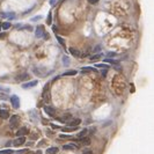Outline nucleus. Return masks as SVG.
Returning a JSON list of instances; mask_svg holds the SVG:
<instances>
[{
    "instance_id": "9b49d317",
    "label": "nucleus",
    "mask_w": 154,
    "mask_h": 154,
    "mask_svg": "<svg viewBox=\"0 0 154 154\" xmlns=\"http://www.w3.org/2000/svg\"><path fill=\"white\" fill-rule=\"evenodd\" d=\"M79 139H80L81 144H82V145H85V146H87V145L90 144V139H89L88 137H86V136H85V137H82V138H79Z\"/></svg>"
},
{
    "instance_id": "c9c22d12",
    "label": "nucleus",
    "mask_w": 154,
    "mask_h": 154,
    "mask_svg": "<svg viewBox=\"0 0 154 154\" xmlns=\"http://www.w3.org/2000/svg\"><path fill=\"white\" fill-rule=\"evenodd\" d=\"M110 56H115V53H113V52H109V53H108V57H110Z\"/></svg>"
},
{
    "instance_id": "58836bf2",
    "label": "nucleus",
    "mask_w": 154,
    "mask_h": 154,
    "mask_svg": "<svg viewBox=\"0 0 154 154\" xmlns=\"http://www.w3.org/2000/svg\"><path fill=\"white\" fill-rule=\"evenodd\" d=\"M20 154H21V153H20Z\"/></svg>"
},
{
    "instance_id": "f3484780",
    "label": "nucleus",
    "mask_w": 154,
    "mask_h": 154,
    "mask_svg": "<svg viewBox=\"0 0 154 154\" xmlns=\"http://www.w3.org/2000/svg\"><path fill=\"white\" fill-rule=\"evenodd\" d=\"M47 153H49V154H57V153H58V148H57V147H50V148H47Z\"/></svg>"
},
{
    "instance_id": "b1692460",
    "label": "nucleus",
    "mask_w": 154,
    "mask_h": 154,
    "mask_svg": "<svg viewBox=\"0 0 154 154\" xmlns=\"http://www.w3.org/2000/svg\"><path fill=\"white\" fill-rule=\"evenodd\" d=\"M82 154H93V151L92 149H83Z\"/></svg>"
},
{
    "instance_id": "5701e85b",
    "label": "nucleus",
    "mask_w": 154,
    "mask_h": 154,
    "mask_svg": "<svg viewBox=\"0 0 154 154\" xmlns=\"http://www.w3.org/2000/svg\"><path fill=\"white\" fill-rule=\"evenodd\" d=\"M5 16H6L7 19H14V18H15V14H13V13H9V14H5Z\"/></svg>"
},
{
    "instance_id": "423d86ee",
    "label": "nucleus",
    "mask_w": 154,
    "mask_h": 154,
    "mask_svg": "<svg viewBox=\"0 0 154 154\" xmlns=\"http://www.w3.org/2000/svg\"><path fill=\"white\" fill-rule=\"evenodd\" d=\"M37 83H38V81H37V80L29 81V82H26V83H23V85H22V88H24V89H28V88L35 87V86H36Z\"/></svg>"
},
{
    "instance_id": "2eb2a0df",
    "label": "nucleus",
    "mask_w": 154,
    "mask_h": 154,
    "mask_svg": "<svg viewBox=\"0 0 154 154\" xmlns=\"http://www.w3.org/2000/svg\"><path fill=\"white\" fill-rule=\"evenodd\" d=\"M94 71H96L94 67H82V68H81V72H82V73H87V72H94Z\"/></svg>"
},
{
    "instance_id": "412c9836",
    "label": "nucleus",
    "mask_w": 154,
    "mask_h": 154,
    "mask_svg": "<svg viewBox=\"0 0 154 154\" xmlns=\"http://www.w3.org/2000/svg\"><path fill=\"white\" fill-rule=\"evenodd\" d=\"M106 61H107V63H110V64H114V65H117V64H118V61L117 60H115V59H110V58H107Z\"/></svg>"
},
{
    "instance_id": "4468645a",
    "label": "nucleus",
    "mask_w": 154,
    "mask_h": 154,
    "mask_svg": "<svg viewBox=\"0 0 154 154\" xmlns=\"http://www.w3.org/2000/svg\"><path fill=\"white\" fill-rule=\"evenodd\" d=\"M78 73L75 70H71V71H67V72H64L63 73V75L64 77H71V75H75V74Z\"/></svg>"
},
{
    "instance_id": "bb28decb",
    "label": "nucleus",
    "mask_w": 154,
    "mask_h": 154,
    "mask_svg": "<svg viewBox=\"0 0 154 154\" xmlns=\"http://www.w3.org/2000/svg\"><path fill=\"white\" fill-rule=\"evenodd\" d=\"M0 100H7V96L5 95V94H0Z\"/></svg>"
},
{
    "instance_id": "4c0bfd02",
    "label": "nucleus",
    "mask_w": 154,
    "mask_h": 154,
    "mask_svg": "<svg viewBox=\"0 0 154 154\" xmlns=\"http://www.w3.org/2000/svg\"><path fill=\"white\" fill-rule=\"evenodd\" d=\"M0 30H1V24H0Z\"/></svg>"
},
{
    "instance_id": "f257e3e1",
    "label": "nucleus",
    "mask_w": 154,
    "mask_h": 154,
    "mask_svg": "<svg viewBox=\"0 0 154 154\" xmlns=\"http://www.w3.org/2000/svg\"><path fill=\"white\" fill-rule=\"evenodd\" d=\"M11 103H12L13 108H15V109H19L20 108V99L16 95H12L11 96Z\"/></svg>"
},
{
    "instance_id": "393cba45",
    "label": "nucleus",
    "mask_w": 154,
    "mask_h": 154,
    "mask_svg": "<svg viewBox=\"0 0 154 154\" xmlns=\"http://www.w3.org/2000/svg\"><path fill=\"white\" fill-rule=\"evenodd\" d=\"M57 40H58V42H59V43H60L61 45H64V44H65V42H64V40H63V38H61L60 36H57Z\"/></svg>"
},
{
    "instance_id": "7c9ffc66",
    "label": "nucleus",
    "mask_w": 154,
    "mask_h": 154,
    "mask_svg": "<svg viewBox=\"0 0 154 154\" xmlns=\"http://www.w3.org/2000/svg\"><path fill=\"white\" fill-rule=\"evenodd\" d=\"M96 66L97 67H103V68H107V65H104V64H97V65H96Z\"/></svg>"
},
{
    "instance_id": "2f4dec72",
    "label": "nucleus",
    "mask_w": 154,
    "mask_h": 154,
    "mask_svg": "<svg viewBox=\"0 0 154 154\" xmlns=\"http://www.w3.org/2000/svg\"><path fill=\"white\" fill-rule=\"evenodd\" d=\"M47 23H51V13H49L47 15Z\"/></svg>"
},
{
    "instance_id": "7ed1b4c3",
    "label": "nucleus",
    "mask_w": 154,
    "mask_h": 154,
    "mask_svg": "<svg viewBox=\"0 0 154 154\" xmlns=\"http://www.w3.org/2000/svg\"><path fill=\"white\" fill-rule=\"evenodd\" d=\"M24 142H26V137L23 136V137H18V138L13 141V145L14 146H21V145H23Z\"/></svg>"
},
{
    "instance_id": "9d476101",
    "label": "nucleus",
    "mask_w": 154,
    "mask_h": 154,
    "mask_svg": "<svg viewBox=\"0 0 154 154\" xmlns=\"http://www.w3.org/2000/svg\"><path fill=\"white\" fill-rule=\"evenodd\" d=\"M29 79V74L28 73H23L19 75V77H16V80L18 81H24V80H28Z\"/></svg>"
},
{
    "instance_id": "cd10ccee",
    "label": "nucleus",
    "mask_w": 154,
    "mask_h": 154,
    "mask_svg": "<svg viewBox=\"0 0 154 154\" xmlns=\"http://www.w3.org/2000/svg\"><path fill=\"white\" fill-rule=\"evenodd\" d=\"M63 63H65V65H68V59H67V57H64V58H63Z\"/></svg>"
},
{
    "instance_id": "a878e982",
    "label": "nucleus",
    "mask_w": 154,
    "mask_h": 154,
    "mask_svg": "<svg viewBox=\"0 0 154 154\" xmlns=\"http://www.w3.org/2000/svg\"><path fill=\"white\" fill-rule=\"evenodd\" d=\"M59 138H60V139H68V138H71V137H70V136H67V134H60V136H59Z\"/></svg>"
},
{
    "instance_id": "39448f33",
    "label": "nucleus",
    "mask_w": 154,
    "mask_h": 154,
    "mask_svg": "<svg viewBox=\"0 0 154 154\" xmlns=\"http://www.w3.org/2000/svg\"><path fill=\"white\" fill-rule=\"evenodd\" d=\"M44 111L47 113L49 116H51V117H53L54 115H56V110H54L53 107H49V106H45L44 107Z\"/></svg>"
},
{
    "instance_id": "6ab92c4d",
    "label": "nucleus",
    "mask_w": 154,
    "mask_h": 154,
    "mask_svg": "<svg viewBox=\"0 0 154 154\" xmlns=\"http://www.w3.org/2000/svg\"><path fill=\"white\" fill-rule=\"evenodd\" d=\"M87 133V129H83V130H81L80 132L78 133V138H82V137H85Z\"/></svg>"
},
{
    "instance_id": "f03ea898",
    "label": "nucleus",
    "mask_w": 154,
    "mask_h": 154,
    "mask_svg": "<svg viewBox=\"0 0 154 154\" xmlns=\"http://www.w3.org/2000/svg\"><path fill=\"white\" fill-rule=\"evenodd\" d=\"M35 36H36L37 38H42V37H44V36H45V33H44V28H43V26H38V27L36 28Z\"/></svg>"
},
{
    "instance_id": "20e7f679",
    "label": "nucleus",
    "mask_w": 154,
    "mask_h": 154,
    "mask_svg": "<svg viewBox=\"0 0 154 154\" xmlns=\"http://www.w3.org/2000/svg\"><path fill=\"white\" fill-rule=\"evenodd\" d=\"M29 133V130H28V127H21L18 130V132H16V136L18 137H23V136H26V134Z\"/></svg>"
},
{
    "instance_id": "e433bc0d",
    "label": "nucleus",
    "mask_w": 154,
    "mask_h": 154,
    "mask_svg": "<svg viewBox=\"0 0 154 154\" xmlns=\"http://www.w3.org/2000/svg\"><path fill=\"white\" fill-rule=\"evenodd\" d=\"M52 29H53V31H57V27H56V26H53V27H52Z\"/></svg>"
},
{
    "instance_id": "1a4fd4ad",
    "label": "nucleus",
    "mask_w": 154,
    "mask_h": 154,
    "mask_svg": "<svg viewBox=\"0 0 154 154\" xmlns=\"http://www.w3.org/2000/svg\"><path fill=\"white\" fill-rule=\"evenodd\" d=\"M70 52H71V54H73L74 57H77V58H80V51L79 50H77V49H74V47H70Z\"/></svg>"
},
{
    "instance_id": "0eeeda50",
    "label": "nucleus",
    "mask_w": 154,
    "mask_h": 154,
    "mask_svg": "<svg viewBox=\"0 0 154 154\" xmlns=\"http://www.w3.org/2000/svg\"><path fill=\"white\" fill-rule=\"evenodd\" d=\"M18 121H19V116H18V115L11 116V117H9V125H11L12 127L15 126V124L18 123Z\"/></svg>"
},
{
    "instance_id": "c756f323",
    "label": "nucleus",
    "mask_w": 154,
    "mask_h": 154,
    "mask_svg": "<svg viewBox=\"0 0 154 154\" xmlns=\"http://www.w3.org/2000/svg\"><path fill=\"white\" fill-rule=\"evenodd\" d=\"M40 19H42V16H41V15H38V16H34L31 20H33V21H37V20H40Z\"/></svg>"
},
{
    "instance_id": "c85d7f7f",
    "label": "nucleus",
    "mask_w": 154,
    "mask_h": 154,
    "mask_svg": "<svg viewBox=\"0 0 154 154\" xmlns=\"http://www.w3.org/2000/svg\"><path fill=\"white\" fill-rule=\"evenodd\" d=\"M87 1L89 2V4H97L100 0H87Z\"/></svg>"
},
{
    "instance_id": "6e6552de",
    "label": "nucleus",
    "mask_w": 154,
    "mask_h": 154,
    "mask_svg": "<svg viewBox=\"0 0 154 154\" xmlns=\"http://www.w3.org/2000/svg\"><path fill=\"white\" fill-rule=\"evenodd\" d=\"M80 123H81V121L79 119V118H74V119H72V121L67 122V125H70V126H78Z\"/></svg>"
},
{
    "instance_id": "ddd939ff",
    "label": "nucleus",
    "mask_w": 154,
    "mask_h": 154,
    "mask_svg": "<svg viewBox=\"0 0 154 154\" xmlns=\"http://www.w3.org/2000/svg\"><path fill=\"white\" fill-rule=\"evenodd\" d=\"M78 129V126H68V127H63L61 131L63 132H72V131H75Z\"/></svg>"
},
{
    "instance_id": "473e14b6",
    "label": "nucleus",
    "mask_w": 154,
    "mask_h": 154,
    "mask_svg": "<svg viewBox=\"0 0 154 154\" xmlns=\"http://www.w3.org/2000/svg\"><path fill=\"white\" fill-rule=\"evenodd\" d=\"M56 2H57V0H50V5H51V6H53Z\"/></svg>"
},
{
    "instance_id": "aec40b11",
    "label": "nucleus",
    "mask_w": 154,
    "mask_h": 154,
    "mask_svg": "<svg viewBox=\"0 0 154 154\" xmlns=\"http://www.w3.org/2000/svg\"><path fill=\"white\" fill-rule=\"evenodd\" d=\"M1 28H2L4 30H7V29L11 28V23H9V22H4V23L1 24Z\"/></svg>"
},
{
    "instance_id": "72a5a7b5",
    "label": "nucleus",
    "mask_w": 154,
    "mask_h": 154,
    "mask_svg": "<svg viewBox=\"0 0 154 154\" xmlns=\"http://www.w3.org/2000/svg\"><path fill=\"white\" fill-rule=\"evenodd\" d=\"M101 49H102V47H101V45H97V47H95V50H94V51H99V50H101Z\"/></svg>"
},
{
    "instance_id": "f704fd0d",
    "label": "nucleus",
    "mask_w": 154,
    "mask_h": 154,
    "mask_svg": "<svg viewBox=\"0 0 154 154\" xmlns=\"http://www.w3.org/2000/svg\"><path fill=\"white\" fill-rule=\"evenodd\" d=\"M5 36H6V34H5V33L0 34V38H2V37H5Z\"/></svg>"
},
{
    "instance_id": "a211bd4d",
    "label": "nucleus",
    "mask_w": 154,
    "mask_h": 154,
    "mask_svg": "<svg viewBox=\"0 0 154 154\" xmlns=\"http://www.w3.org/2000/svg\"><path fill=\"white\" fill-rule=\"evenodd\" d=\"M101 57H102V54H100V53L94 54L93 57H90V60H92V61H96V60H99V59H101Z\"/></svg>"
},
{
    "instance_id": "dca6fc26",
    "label": "nucleus",
    "mask_w": 154,
    "mask_h": 154,
    "mask_svg": "<svg viewBox=\"0 0 154 154\" xmlns=\"http://www.w3.org/2000/svg\"><path fill=\"white\" fill-rule=\"evenodd\" d=\"M75 148H78L75 145L73 144H67V145H64V149H70V151H74Z\"/></svg>"
},
{
    "instance_id": "4be33fe9",
    "label": "nucleus",
    "mask_w": 154,
    "mask_h": 154,
    "mask_svg": "<svg viewBox=\"0 0 154 154\" xmlns=\"http://www.w3.org/2000/svg\"><path fill=\"white\" fill-rule=\"evenodd\" d=\"M13 151L12 149H4V151H0V154H12Z\"/></svg>"
},
{
    "instance_id": "f8f14e48",
    "label": "nucleus",
    "mask_w": 154,
    "mask_h": 154,
    "mask_svg": "<svg viewBox=\"0 0 154 154\" xmlns=\"http://www.w3.org/2000/svg\"><path fill=\"white\" fill-rule=\"evenodd\" d=\"M8 116H9L8 110H0V117H1L2 119H7Z\"/></svg>"
}]
</instances>
